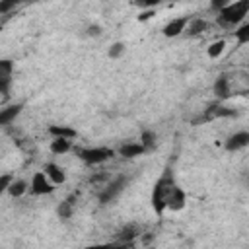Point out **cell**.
<instances>
[{
    "mask_svg": "<svg viewBox=\"0 0 249 249\" xmlns=\"http://www.w3.org/2000/svg\"><path fill=\"white\" fill-rule=\"evenodd\" d=\"M12 183H14V177L10 173H4L0 177V193H8V189H10Z\"/></svg>",
    "mask_w": 249,
    "mask_h": 249,
    "instance_id": "cb8c5ba5",
    "label": "cell"
},
{
    "mask_svg": "<svg viewBox=\"0 0 249 249\" xmlns=\"http://www.w3.org/2000/svg\"><path fill=\"white\" fill-rule=\"evenodd\" d=\"M177 183H175V177L171 173V169H165L161 173V177L156 181L154 185V191H152V208L156 210V214H163V210L167 208V200L171 196V193L175 191Z\"/></svg>",
    "mask_w": 249,
    "mask_h": 249,
    "instance_id": "6da1fadb",
    "label": "cell"
},
{
    "mask_svg": "<svg viewBox=\"0 0 249 249\" xmlns=\"http://www.w3.org/2000/svg\"><path fill=\"white\" fill-rule=\"evenodd\" d=\"M187 25H189L187 18H175V19H171L161 31H163L165 37H177V35H181V33L185 31Z\"/></svg>",
    "mask_w": 249,
    "mask_h": 249,
    "instance_id": "9c48e42d",
    "label": "cell"
},
{
    "mask_svg": "<svg viewBox=\"0 0 249 249\" xmlns=\"http://www.w3.org/2000/svg\"><path fill=\"white\" fill-rule=\"evenodd\" d=\"M88 35H89V37H99V35H101V27H99L97 23L89 25V27H88Z\"/></svg>",
    "mask_w": 249,
    "mask_h": 249,
    "instance_id": "484cf974",
    "label": "cell"
},
{
    "mask_svg": "<svg viewBox=\"0 0 249 249\" xmlns=\"http://www.w3.org/2000/svg\"><path fill=\"white\" fill-rule=\"evenodd\" d=\"M27 183L23 181V179H14V183L10 185V189H8V193H10V196H14V198H19V196H23L25 193H27Z\"/></svg>",
    "mask_w": 249,
    "mask_h": 249,
    "instance_id": "ac0fdd59",
    "label": "cell"
},
{
    "mask_svg": "<svg viewBox=\"0 0 249 249\" xmlns=\"http://www.w3.org/2000/svg\"><path fill=\"white\" fill-rule=\"evenodd\" d=\"M214 95L218 97V99H228L230 97V78L226 76V74H220L218 78H216V82H214Z\"/></svg>",
    "mask_w": 249,
    "mask_h": 249,
    "instance_id": "8fae6325",
    "label": "cell"
},
{
    "mask_svg": "<svg viewBox=\"0 0 249 249\" xmlns=\"http://www.w3.org/2000/svg\"><path fill=\"white\" fill-rule=\"evenodd\" d=\"M208 29V21L206 19H202V18H195L193 21H189V25H187V33L191 35V37H195V35H200L202 31H206Z\"/></svg>",
    "mask_w": 249,
    "mask_h": 249,
    "instance_id": "5bb4252c",
    "label": "cell"
},
{
    "mask_svg": "<svg viewBox=\"0 0 249 249\" xmlns=\"http://www.w3.org/2000/svg\"><path fill=\"white\" fill-rule=\"evenodd\" d=\"M152 16H156V10H154V8L144 10V12H140V14H138V21H148Z\"/></svg>",
    "mask_w": 249,
    "mask_h": 249,
    "instance_id": "d4e9b609",
    "label": "cell"
},
{
    "mask_svg": "<svg viewBox=\"0 0 249 249\" xmlns=\"http://www.w3.org/2000/svg\"><path fill=\"white\" fill-rule=\"evenodd\" d=\"M49 134L53 136V138H66V140H72V138H76V130L74 128H70V126H60V124H51L49 126Z\"/></svg>",
    "mask_w": 249,
    "mask_h": 249,
    "instance_id": "4fadbf2b",
    "label": "cell"
},
{
    "mask_svg": "<svg viewBox=\"0 0 249 249\" xmlns=\"http://www.w3.org/2000/svg\"><path fill=\"white\" fill-rule=\"evenodd\" d=\"M21 109H23V103H14V105H10V107H4V109L0 111V124H2V126L10 124V123L21 113Z\"/></svg>",
    "mask_w": 249,
    "mask_h": 249,
    "instance_id": "7c38bea8",
    "label": "cell"
},
{
    "mask_svg": "<svg viewBox=\"0 0 249 249\" xmlns=\"http://www.w3.org/2000/svg\"><path fill=\"white\" fill-rule=\"evenodd\" d=\"M140 144L144 146L146 152H152V150H156L158 138H156V134H154L152 130H144V132L140 134Z\"/></svg>",
    "mask_w": 249,
    "mask_h": 249,
    "instance_id": "d6986e66",
    "label": "cell"
},
{
    "mask_svg": "<svg viewBox=\"0 0 249 249\" xmlns=\"http://www.w3.org/2000/svg\"><path fill=\"white\" fill-rule=\"evenodd\" d=\"M113 154H115V152H113L111 148H105V146H101V148H80V150H78V158H80L84 163H88V165L103 163V161L111 160Z\"/></svg>",
    "mask_w": 249,
    "mask_h": 249,
    "instance_id": "3957f363",
    "label": "cell"
},
{
    "mask_svg": "<svg viewBox=\"0 0 249 249\" xmlns=\"http://www.w3.org/2000/svg\"><path fill=\"white\" fill-rule=\"evenodd\" d=\"M72 210H74V196H68L66 200H62L58 206H56V214L58 218L62 220H68L72 216Z\"/></svg>",
    "mask_w": 249,
    "mask_h": 249,
    "instance_id": "9a60e30c",
    "label": "cell"
},
{
    "mask_svg": "<svg viewBox=\"0 0 249 249\" xmlns=\"http://www.w3.org/2000/svg\"><path fill=\"white\" fill-rule=\"evenodd\" d=\"M43 171L47 173V177L51 179V183H53V185H62V183L66 181V173H64V169H62L60 165H56V163H53V161H49V163H45V167H43Z\"/></svg>",
    "mask_w": 249,
    "mask_h": 249,
    "instance_id": "52a82bcc",
    "label": "cell"
},
{
    "mask_svg": "<svg viewBox=\"0 0 249 249\" xmlns=\"http://www.w3.org/2000/svg\"><path fill=\"white\" fill-rule=\"evenodd\" d=\"M249 146V132L247 130H239V132H233L231 136H228V140L224 142V148L228 152H237L241 148H247Z\"/></svg>",
    "mask_w": 249,
    "mask_h": 249,
    "instance_id": "8992f818",
    "label": "cell"
},
{
    "mask_svg": "<svg viewBox=\"0 0 249 249\" xmlns=\"http://www.w3.org/2000/svg\"><path fill=\"white\" fill-rule=\"evenodd\" d=\"M119 154L123 158H128L130 160V158H138V156L146 154V150H144V146L140 142H124V144L119 146Z\"/></svg>",
    "mask_w": 249,
    "mask_h": 249,
    "instance_id": "30bf717a",
    "label": "cell"
},
{
    "mask_svg": "<svg viewBox=\"0 0 249 249\" xmlns=\"http://www.w3.org/2000/svg\"><path fill=\"white\" fill-rule=\"evenodd\" d=\"M233 37H235L237 45H247V43H249V23L239 25V27L233 31Z\"/></svg>",
    "mask_w": 249,
    "mask_h": 249,
    "instance_id": "ffe728a7",
    "label": "cell"
},
{
    "mask_svg": "<svg viewBox=\"0 0 249 249\" xmlns=\"http://www.w3.org/2000/svg\"><path fill=\"white\" fill-rule=\"evenodd\" d=\"M70 148H72V144H70V140H66V138H54V140L51 142V152L56 154V156L66 154Z\"/></svg>",
    "mask_w": 249,
    "mask_h": 249,
    "instance_id": "e0dca14e",
    "label": "cell"
},
{
    "mask_svg": "<svg viewBox=\"0 0 249 249\" xmlns=\"http://www.w3.org/2000/svg\"><path fill=\"white\" fill-rule=\"evenodd\" d=\"M185 204H187V193L181 187H175V191L171 193V196L167 200V208L173 212H179L185 208Z\"/></svg>",
    "mask_w": 249,
    "mask_h": 249,
    "instance_id": "ba28073f",
    "label": "cell"
},
{
    "mask_svg": "<svg viewBox=\"0 0 249 249\" xmlns=\"http://www.w3.org/2000/svg\"><path fill=\"white\" fill-rule=\"evenodd\" d=\"M123 53H124V43H121V41L113 43V45L109 47V51H107L109 58H119V56H121Z\"/></svg>",
    "mask_w": 249,
    "mask_h": 249,
    "instance_id": "603a6c76",
    "label": "cell"
},
{
    "mask_svg": "<svg viewBox=\"0 0 249 249\" xmlns=\"http://www.w3.org/2000/svg\"><path fill=\"white\" fill-rule=\"evenodd\" d=\"M126 183H128V177H124V175H117V177H113V179L103 187V191L97 195L99 202H101V204H107V202H111L113 198H117V196L124 191Z\"/></svg>",
    "mask_w": 249,
    "mask_h": 249,
    "instance_id": "277c9868",
    "label": "cell"
},
{
    "mask_svg": "<svg viewBox=\"0 0 249 249\" xmlns=\"http://www.w3.org/2000/svg\"><path fill=\"white\" fill-rule=\"evenodd\" d=\"M107 179V173H97V175H91L89 181L91 183H99V181H105Z\"/></svg>",
    "mask_w": 249,
    "mask_h": 249,
    "instance_id": "83f0119b",
    "label": "cell"
},
{
    "mask_svg": "<svg viewBox=\"0 0 249 249\" xmlns=\"http://www.w3.org/2000/svg\"><path fill=\"white\" fill-rule=\"evenodd\" d=\"M249 12V0H239V2H228L220 12H218V21L222 25H237L243 21V18Z\"/></svg>",
    "mask_w": 249,
    "mask_h": 249,
    "instance_id": "7a4b0ae2",
    "label": "cell"
},
{
    "mask_svg": "<svg viewBox=\"0 0 249 249\" xmlns=\"http://www.w3.org/2000/svg\"><path fill=\"white\" fill-rule=\"evenodd\" d=\"M54 191V185L47 177L45 171H37L31 179V193L33 195H51Z\"/></svg>",
    "mask_w": 249,
    "mask_h": 249,
    "instance_id": "5b68a950",
    "label": "cell"
},
{
    "mask_svg": "<svg viewBox=\"0 0 249 249\" xmlns=\"http://www.w3.org/2000/svg\"><path fill=\"white\" fill-rule=\"evenodd\" d=\"M224 49H226V41L224 39H218V41H214V43H210V47H208V56L210 58H218V56H222V53H224Z\"/></svg>",
    "mask_w": 249,
    "mask_h": 249,
    "instance_id": "44dd1931",
    "label": "cell"
},
{
    "mask_svg": "<svg viewBox=\"0 0 249 249\" xmlns=\"http://www.w3.org/2000/svg\"><path fill=\"white\" fill-rule=\"evenodd\" d=\"M12 8H16V2H0V14H6L8 10H12Z\"/></svg>",
    "mask_w": 249,
    "mask_h": 249,
    "instance_id": "4316f807",
    "label": "cell"
},
{
    "mask_svg": "<svg viewBox=\"0 0 249 249\" xmlns=\"http://www.w3.org/2000/svg\"><path fill=\"white\" fill-rule=\"evenodd\" d=\"M12 72H14V62L8 58L0 60V80H12Z\"/></svg>",
    "mask_w": 249,
    "mask_h": 249,
    "instance_id": "7402d4cb",
    "label": "cell"
},
{
    "mask_svg": "<svg viewBox=\"0 0 249 249\" xmlns=\"http://www.w3.org/2000/svg\"><path fill=\"white\" fill-rule=\"evenodd\" d=\"M138 235H140V230H138V226H134V224H128V226H124V228L121 230V233H119V239H121L123 243H128V241L136 239Z\"/></svg>",
    "mask_w": 249,
    "mask_h": 249,
    "instance_id": "2e32d148",
    "label": "cell"
}]
</instances>
